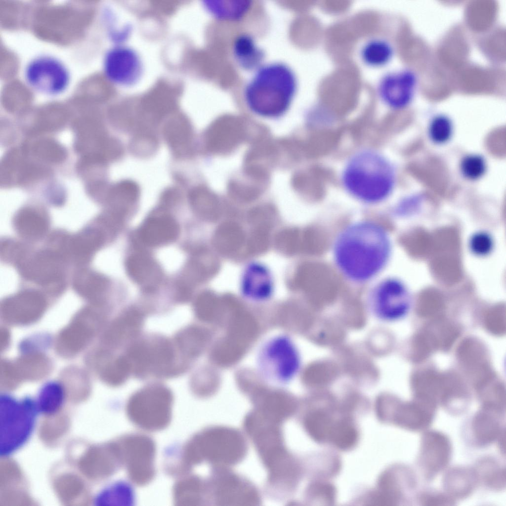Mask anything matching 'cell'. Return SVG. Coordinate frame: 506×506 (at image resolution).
<instances>
[{"label":"cell","instance_id":"6da1fadb","mask_svg":"<svg viewBox=\"0 0 506 506\" xmlns=\"http://www.w3.org/2000/svg\"><path fill=\"white\" fill-rule=\"evenodd\" d=\"M333 249L335 261L342 274L352 281L362 282L384 267L391 254V242L380 225L361 221L343 229Z\"/></svg>","mask_w":506,"mask_h":506},{"label":"cell","instance_id":"cb8c5ba5","mask_svg":"<svg viewBox=\"0 0 506 506\" xmlns=\"http://www.w3.org/2000/svg\"><path fill=\"white\" fill-rule=\"evenodd\" d=\"M64 399V390L60 383L55 381L46 383L36 400L40 414L54 415L60 409Z\"/></svg>","mask_w":506,"mask_h":506},{"label":"cell","instance_id":"9a60e30c","mask_svg":"<svg viewBox=\"0 0 506 506\" xmlns=\"http://www.w3.org/2000/svg\"><path fill=\"white\" fill-rule=\"evenodd\" d=\"M162 133L176 159H190L193 153V130L187 118L178 117L164 123Z\"/></svg>","mask_w":506,"mask_h":506},{"label":"cell","instance_id":"9c48e42d","mask_svg":"<svg viewBox=\"0 0 506 506\" xmlns=\"http://www.w3.org/2000/svg\"><path fill=\"white\" fill-rule=\"evenodd\" d=\"M25 81L34 90L56 95L65 91L71 79L67 66L55 57L42 55L31 59L24 72Z\"/></svg>","mask_w":506,"mask_h":506},{"label":"cell","instance_id":"83f0119b","mask_svg":"<svg viewBox=\"0 0 506 506\" xmlns=\"http://www.w3.org/2000/svg\"><path fill=\"white\" fill-rule=\"evenodd\" d=\"M459 168L463 177L470 181H475L485 175L487 169V163L482 155L470 153L462 158Z\"/></svg>","mask_w":506,"mask_h":506},{"label":"cell","instance_id":"30bf717a","mask_svg":"<svg viewBox=\"0 0 506 506\" xmlns=\"http://www.w3.org/2000/svg\"><path fill=\"white\" fill-rule=\"evenodd\" d=\"M103 69L106 78L112 83L129 86L140 80L143 64L140 55L134 49L118 43L106 52Z\"/></svg>","mask_w":506,"mask_h":506},{"label":"cell","instance_id":"7402d4cb","mask_svg":"<svg viewBox=\"0 0 506 506\" xmlns=\"http://www.w3.org/2000/svg\"><path fill=\"white\" fill-rule=\"evenodd\" d=\"M203 4L209 12L218 19L237 20L248 12L251 1L249 0H205Z\"/></svg>","mask_w":506,"mask_h":506},{"label":"cell","instance_id":"484cf974","mask_svg":"<svg viewBox=\"0 0 506 506\" xmlns=\"http://www.w3.org/2000/svg\"><path fill=\"white\" fill-rule=\"evenodd\" d=\"M159 139L157 131H140L132 134L128 148L131 154L139 158H149L157 152Z\"/></svg>","mask_w":506,"mask_h":506},{"label":"cell","instance_id":"d4e9b609","mask_svg":"<svg viewBox=\"0 0 506 506\" xmlns=\"http://www.w3.org/2000/svg\"><path fill=\"white\" fill-rule=\"evenodd\" d=\"M113 192L117 214L120 216L124 215L130 207L138 202L140 195L139 184L129 179L119 181L115 185Z\"/></svg>","mask_w":506,"mask_h":506},{"label":"cell","instance_id":"3957f363","mask_svg":"<svg viewBox=\"0 0 506 506\" xmlns=\"http://www.w3.org/2000/svg\"><path fill=\"white\" fill-rule=\"evenodd\" d=\"M342 180L354 197L365 203H376L385 199L392 192L396 171L384 156L366 150L357 153L350 159Z\"/></svg>","mask_w":506,"mask_h":506},{"label":"cell","instance_id":"44dd1931","mask_svg":"<svg viewBox=\"0 0 506 506\" xmlns=\"http://www.w3.org/2000/svg\"><path fill=\"white\" fill-rule=\"evenodd\" d=\"M394 50L387 40L373 38L365 42L360 50L362 61L367 66L378 68L388 64L392 59Z\"/></svg>","mask_w":506,"mask_h":506},{"label":"cell","instance_id":"4316f807","mask_svg":"<svg viewBox=\"0 0 506 506\" xmlns=\"http://www.w3.org/2000/svg\"><path fill=\"white\" fill-rule=\"evenodd\" d=\"M454 124L448 116L439 114L430 120L427 128L428 136L435 144L443 145L448 142L454 133Z\"/></svg>","mask_w":506,"mask_h":506},{"label":"cell","instance_id":"4fadbf2b","mask_svg":"<svg viewBox=\"0 0 506 506\" xmlns=\"http://www.w3.org/2000/svg\"><path fill=\"white\" fill-rule=\"evenodd\" d=\"M136 435L123 438V461L126 464L131 479L145 484L154 474V446L149 438Z\"/></svg>","mask_w":506,"mask_h":506},{"label":"cell","instance_id":"7a4b0ae2","mask_svg":"<svg viewBox=\"0 0 506 506\" xmlns=\"http://www.w3.org/2000/svg\"><path fill=\"white\" fill-rule=\"evenodd\" d=\"M296 74L287 64L274 62L261 65L247 83L243 95L253 113L275 118L284 115L296 94Z\"/></svg>","mask_w":506,"mask_h":506},{"label":"cell","instance_id":"52a82bcc","mask_svg":"<svg viewBox=\"0 0 506 506\" xmlns=\"http://www.w3.org/2000/svg\"><path fill=\"white\" fill-rule=\"evenodd\" d=\"M412 304L411 295L407 285L393 278L381 282L368 300L370 314L377 320L384 323L396 322L405 317Z\"/></svg>","mask_w":506,"mask_h":506},{"label":"cell","instance_id":"277c9868","mask_svg":"<svg viewBox=\"0 0 506 506\" xmlns=\"http://www.w3.org/2000/svg\"><path fill=\"white\" fill-rule=\"evenodd\" d=\"M40 414L36 401L0 396V456H8L22 447L30 437Z\"/></svg>","mask_w":506,"mask_h":506},{"label":"cell","instance_id":"ba28073f","mask_svg":"<svg viewBox=\"0 0 506 506\" xmlns=\"http://www.w3.org/2000/svg\"><path fill=\"white\" fill-rule=\"evenodd\" d=\"M133 372L138 376L150 372L170 374L174 371V348L167 338L156 337L132 344L125 354Z\"/></svg>","mask_w":506,"mask_h":506},{"label":"cell","instance_id":"f1b7e54d","mask_svg":"<svg viewBox=\"0 0 506 506\" xmlns=\"http://www.w3.org/2000/svg\"><path fill=\"white\" fill-rule=\"evenodd\" d=\"M467 246L470 252L478 257L489 255L494 248V240L492 235L484 230L477 231L469 238Z\"/></svg>","mask_w":506,"mask_h":506},{"label":"cell","instance_id":"ffe728a7","mask_svg":"<svg viewBox=\"0 0 506 506\" xmlns=\"http://www.w3.org/2000/svg\"><path fill=\"white\" fill-rule=\"evenodd\" d=\"M473 468L478 484L493 491H501L505 488V468L497 460L488 457L481 458Z\"/></svg>","mask_w":506,"mask_h":506},{"label":"cell","instance_id":"5bb4252c","mask_svg":"<svg viewBox=\"0 0 506 506\" xmlns=\"http://www.w3.org/2000/svg\"><path fill=\"white\" fill-rule=\"evenodd\" d=\"M504 417L505 413L492 410L475 413L466 426L468 442L475 447H483L498 440L505 431L503 424Z\"/></svg>","mask_w":506,"mask_h":506},{"label":"cell","instance_id":"f546056e","mask_svg":"<svg viewBox=\"0 0 506 506\" xmlns=\"http://www.w3.org/2000/svg\"><path fill=\"white\" fill-rule=\"evenodd\" d=\"M124 494H132L129 487L123 483H114L103 489L96 495L94 499V505H111L114 503L122 502Z\"/></svg>","mask_w":506,"mask_h":506},{"label":"cell","instance_id":"8992f818","mask_svg":"<svg viewBox=\"0 0 506 506\" xmlns=\"http://www.w3.org/2000/svg\"><path fill=\"white\" fill-rule=\"evenodd\" d=\"M173 401L171 391L160 384L146 386L129 398L127 412L129 418L141 427L156 430L169 422Z\"/></svg>","mask_w":506,"mask_h":506},{"label":"cell","instance_id":"2e32d148","mask_svg":"<svg viewBox=\"0 0 506 506\" xmlns=\"http://www.w3.org/2000/svg\"><path fill=\"white\" fill-rule=\"evenodd\" d=\"M179 233L175 220L169 214H162L149 217L138 231L139 240L150 247H158L174 241Z\"/></svg>","mask_w":506,"mask_h":506},{"label":"cell","instance_id":"8fae6325","mask_svg":"<svg viewBox=\"0 0 506 506\" xmlns=\"http://www.w3.org/2000/svg\"><path fill=\"white\" fill-rule=\"evenodd\" d=\"M418 78L413 70L404 68L388 72L380 79L378 94L382 102L394 110L408 107L414 99Z\"/></svg>","mask_w":506,"mask_h":506},{"label":"cell","instance_id":"4dcf8cb0","mask_svg":"<svg viewBox=\"0 0 506 506\" xmlns=\"http://www.w3.org/2000/svg\"><path fill=\"white\" fill-rule=\"evenodd\" d=\"M417 502L422 505H452L455 500L446 493L436 491H424L416 496Z\"/></svg>","mask_w":506,"mask_h":506},{"label":"cell","instance_id":"e0dca14e","mask_svg":"<svg viewBox=\"0 0 506 506\" xmlns=\"http://www.w3.org/2000/svg\"><path fill=\"white\" fill-rule=\"evenodd\" d=\"M125 268L129 278L148 292L154 291L161 279L159 266L145 253L130 254L126 260Z\"/></svg>","mask_w":506,"mask_h":506},{"label":"cell","instance_id":"7c38bea8","mask_svg":"<svg viewBox=\"0 0 506 506\" xmlns=\"http://www.w3.org/2000/svg\"><path fill=\"white\" fill-rule=\"evenodd\" d=\"M425 431L421 437L417 463L422 476L430 481L447 466L452 446L449 438L442 432Z\"/></svg>","mask_w":506,"mask_h":506},{"label":"cell","instance_id":"603a6c76","mask_svg":"<svg viewBox=\"0 0 506 506\" xmlns=\"http://www.w3.org/2000/svg\"><path fill=\"white\" fill-rule=\"evenodd\" d=\"M144 319L143 313L137 308L130 307L124 311L115 323L114 338L124 342L134 337L140 331Z\"/></svg>","mask_w":506,"mask_h":506},{"label":"cell","instance_id":"1f68e13d","mask_svg":"<svg viewBox=\"0 0 506 506\" xmlns=\"http://www.w3.org/2000/svg\"><path fill=\"white\" fill-rule=\"evenodd\" d=\"M422 202V197L420 195H413L404 199L399 206L400 213L403 215H410L416 213L420 209Z\"/></svg>","mask_w":506,"mask_h":506},{"label":"cell","instance_id":"5b68a950","mask_svg":"<svg viewBox=\"0 0 506 506\" xmlns=\"http://www.w3.org/2000/svg\"><path fill=\"white\" fill-rule=\"evenodd\" d=\"M257 358L261 375L275 383H289L297 376L301 367L297 347L290 337L284 335L267 340L261 346Z\"/></svg>","mask_w":506,"mask_h":506},{"label":"cell","instance_id":"ac0fdd59","mask_svg":"<svg viewBox=\"0 0 506 506\" xmlns=\"http://www.w3.org/2000/svg\"><path fill=\"white\" fill-rule=\"evenodd\" d=\"M473 467L456 466L446 472L443 479L445 493L455 500L471 494L478 485Z\"/></svg>","mask_w":506,"mask_h":506},{"label":"cell","instance_id":"d6986e66","mask_svg":"<svg viewBox=\"0 0 506 506\" xmlns=\"http://www.w3.org/2000/svg\"><path fill=\"white\" fill-rule=\"evenodd\" d=\"M233 54L237 63L244 69L249 70L258 68L265 55L253 38L247 34H241L235 40Z\"/></svg>","mask_w":506,"mask_h":506}]
</instances>
